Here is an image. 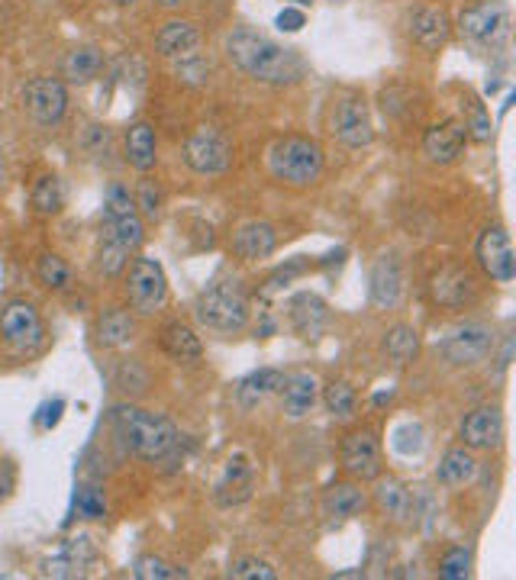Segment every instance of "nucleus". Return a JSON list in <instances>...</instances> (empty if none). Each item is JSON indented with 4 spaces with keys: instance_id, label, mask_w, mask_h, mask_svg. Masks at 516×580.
<instances>
[{
    "instance_id": "nucleus-1",
    "label": "nucleus",
    "mask_w": 516,
    "mask_h": 580,
    "mask_svg": "<svg viewBox=\"0 0 516 580\" xmlns=\"http://www.w3.org/2000/svg\"><path fill=\"white\" fill-rule=\"evenodd\" d=\"M226 55L242 75L262 84H294L304 78V58L294 49L278 46L275 39L252 26H239L226 39Z\"/></svg>"
},
{
    "instance_id": "nucleus-2",
    "label": "nucleus",
    "mask_w": 516,
    "mask_h": 580,
    "mask_svg": "<svg viewBox=\"0 0 516 580\" xmlns=\"http://www.w3.org/2000/svg\"><path fill=\"white\" fill-rule=\"evenodd\" d=\"M113 429H117L126 452H133L142 461H165L178 448V429L171 419L139 410V406H113Z\"/></svg>"
},
{
    "instance_id": "nucleus-3",
    "label": "nucleus",
    "mask_w": 516,
    "mask_h": 580,
    "mask_svg": "<svg viewBox=\"0 0 516 580\" xmlns=\"http://www.w3.org/2000/svg\"><path fill=\"white\" fill-rule=\"evenodd\" d=\"M194 316L204 329L220 332V336H233V332H242L249 323V297L236 278L213 281L210 287L200 290Z\"/></svg>"
},
{
    "instance_id": "nucleus-4",
    "label": "nucleus",
    "mask_w": 516,
    "mask_h": 580,
    "mask_svg": "<svg viewBox=\"0 0 516 580\" xmlns=\"http://www.w3.org/2000/svg\"><path fill=\"white\" fill-rule=\"evenodd\" d=\"M271 174L288 187H310L323 174V149L307 136H284L268 152Z\"/></svg>"
},
{
    "instance_id": "nucleus-5",
    "label": "nucleus",
    "mask_w": 516,
    "mask_h": 580,
    "mask_svg": "<svg viewBox=\"0 0 516 580\" xmlns=\"http://www.w3.org/2000/svg\"><path fill=\"white\" fill-rule=\"evenodd\" d=\"M458 29L462 36L478 42V46L497 49L510 33V10L504 0H478L458 13Z\"/></svg>"
},
{
    "instance_id": "nucleus-6",
    "label": "nucleus",
    "mask_w": 516,
    "mask_h": 580,
    "mask_svg": "<svg viewBox=\"0 0 516 580\" xmlns=\"http://www.w3.org/2000/svg\"><path fill=\"white\" fill-rule=\"evenodd\" d=\"M126 294H129V307H133L139 316L159 313L165 307V300H168L165 268L152 258H136L133 265H129Z\"/></svg>"
},
{
    "instance_id": "nucleus-7",
    "label": "nucleus",
    "mask_w": 516,
    "mask_h": 580,
    "mask_svg": "<svg viewBox=\"0 0 516 580\" xmlns=\"http://www.w3.org/2000/svg\"><path fill=\"white\" fill-rule=\"evenodd\" d=\"M104 236L123 245L126 252H136L142 239H146V226L139 220L136 200L129 197L126 187L113 184L107 194V223H104Z\"/></svg>"
},
{
    "instance_id": "nucleus-8",
    "label": "nucleus",
    "mask_w": 516,
    "mask_h": 580,
    "mask_svg": "<svg viewBox=\"0 0 516 580\" xmlns=\"http://www.w3.org/2000/svg\"><path fill=\"white\" fill-rule=\"evenodd\" d=\"M46 336V326H42V316L33 303L13 300L0 313V339L17 352H33V348Z\"/></svg>"
},
{
    "instance_id": "nucleus-9",
    "label": "nucleus",
    "mask_w": 516,
    "mask_h": 580,
    "mask_svg": "<svg viewBox=\"0 0 516 580\" xmlns=\"http://www.w3.org/2000/svg\"><path fill=\"white\" fill-rule=\"evenodd\" d=\"M184 162L197 174H223L229 162H233V149H229L223 133H217L210 126H200L184 142Z\"/></svg>"
},
{
    "instance_id": "nucleus-10",
    "label": "nucleus",
    "mask_w": 516,
    "mask_h": 580,
    "mask_svg": "<svg viewBox=\"0 0 516 580\" xmlns=\"http://www.w3.org/2000/svg\"><path fill=\"white\" fill-rule=\"evenodd\" d=\"M329 126H333V136L349 145V149H365L375 139V129H371V113L365 97L349 94L342 97L339 104L333 107V116H329Z\"/></svg>"
},
{
    "instance_id": "nucleus-11",
    "label": "nucleus",
    "mask_w": 516,
    "mask_h": 580,
    "mask_svg": "<svg viewBox=\"0 0 516 580\" xmlns=\"http://www.w3.org/2000/svg\"><path fill=\"white\" fill-rule=\"evenodd\" d=\"M478 265L484 268V274L497 284L513 281L516 274V258H513V245H510V232L504 226H491L481 232L478 239Z\"/></svg>"
},
{
    "instance_id": "nucleus-12",
    "label": "nucleus",
    "mask_w": 516,
    "mask_h": 580,
    "mask_svg": "<svg viewBox=\"0 0 516 580\" xmlns=\"http://www.w3.org/2000/svg\"><path fill=\"white\" fill-rule=\"evenodd\" d=\"M342 468H346L358 481H375L381 477V445L368 429L349 432L339 445Z\"/></svg>"
},
{
    "instance_id": "nucleus-13",
    "label": "nucleus",
    "mask_w": 516,
    "mask_h": 580,
    "mask_svg": "<svg viewBox=\"0 0 516 580\" xmlns=\"http://www.w3.org/2000/svg\"><path fill=\"white\" fill-rule=\"evenodd\" d=\"M23 104L39 126H52L68 110V91L59 78H33L23 91Z\"/></svg>"
},
{
    "instance_id": "nucleus-14",
    "label": "nucleus",
    "mask_w": 516,
    "mask_h": 580,
    "mask_svg": "<svg viewBox=\"0 0 516 580\" xmlns=\"http://www.w3.org/2000/svg\"><path fill=\"white\" fill-rule=\"evenodd\" d=\"M442 352L452 365H478L494 352V332L484 323H465L442 342Z\"/></svg>"
},
{
    "instance_id": "nucleus-15",
    "label": "nucleus",
    "mask_w": 516,
    "mask_h": 580,
    "mask_svg": "<svg viewBox=\"0 0 516 580\" xmlns=\"http://www.w3.org/2000/svg\"><path fill=\"white\" fill-rule=\"evenodd\" d=\"M252 484H255V471H252L249 458L233 455L226 461L220 481L213 484V500H217V506H223V510H229V506H239V503H246L252 497Z\"/></svg>"
},
{
    "instance_id": "nucleus-16",
    "label": "nucleus",
    "mask_w": 516,
    "mask_h": 580,
    "mask_svg": "<svg viewBox=\"0 0 516 580\" xmlns=\"http://www.w3.org/2000/svg\"><path fill=\"white\" fill-rule=\"evenodd\" d=\"M97 561V548L88 535H75V539L62 542V548L52 558L42 561V574L46 577H81Z\"/></svg>"
},
{
    "instance_id": "nucleus-17",
    "label": "nucleus",
    "mask_w": 516,
    "mask_h": 580,
    "mask_svg": "<svg viewBox=\"0 0 516 580\" xmlns=\"http://www.w3.org/2000/svg\"><path fill=\"white\" fill-rule=\"evenodd\" d=\"M465 139H468V129L462 120H442L436 126L426 129L423 136V152L429 155V162L436 165H449L455 162L458 155L465 149Z\"/></svg>"
},
{
    "instance_id": "nucleus-18",
    "label": "nucleus",
    "mask_w": 516,
    "mask_h": 580,
    "mask_svg": "<svg viewBox=\"0 0 516 580\" xmlns=\"http://www.w3.org/2000/svg\"><path fill=\"white\" fill-rule=\"evenodd\" d=\"M404 297V271L394 255H381L371 268V303L378 310H394Z\"/></svg>"
},
{
    "instance_id": "nucleus-19",
    "label": "nucleus",
    "mask_w": 516,
    "mask_h": 580,
    "mask_svg": "<svg viewBox=\"0 0 516 580\" xmlns=\"http://www.w3.org/2000/svg\"><path fill=\"white\" fill-rule=\"evenodd\" d=\"M410 36L426 52H439L452 36L449 13L442 7H417L413 10V17H410Z\"/></svg>"
},
{
    "instance_id": "nucleus-20",
    "label": "nucleus",
    "mask_w": 516,
    "mask_h": 580,
    "mask_svg": "<svg viewBox=\"0 0 516 580\" xmlns=\"http://www.w3.org/2000/svg\"><path fill=\"white\" fill-rule=\"evenodd\" d=\"M429 294H433V300L439 303V307H449V310H458L465 307L468 300H475L478 287H475V278L465 271V268H442L433 284H429Z\"/></svg>"
},
{
    "instance_id": "nucleus-21",
    "label": "nucleus",
    "mask_w": 516,
    "mask_h": 580,
    "mask_svg": "<svg viewBox=\"0 0 516 580\" xmlns=\"http://www.w3.org/2000/svg\"><path fill=\"white\" fill-rule=\"evenodd\" d=\"M462 439L468 448H497L504 439V416L497 406H478L462 419Z\"/></svg>"
},
{
    "instance_id": "nucleus-22",
    "label": "nucleus",
    "mask_w": 516,
    "mask_h": 580,
    "mask_svg": "<svg viewBox=\"0 0 516 580\" xmlns=\"http://www.w3.org/2000/svg\"><path fill=\"white\" fill-rule=\"evenodd\" d=\"M275 245H278V232H275V226H271V223H262V220L239 226V229H236V236H233V252H236L239 258H246V261L268 258L271 252H275Z\"/></svg>"
},
{
    "instance_id": "nucleus-23",
    "label": "nucleus",
    "mask_w": 516,
    "mask_h": 580,
    "mask_svg": "<svg viewBox=\"0 0 516 580\" xmlns=\"http://www.w3.org/2000/svg\"><path fill=\"white\" fill-rule=\"evenodd\" d=\"M317 377L300 371V374H291L284 377V387H281V410L288 413L291 419H304L313 403H317Z\"/></svg>"
},
{
    "instance_id": "nucleus-24",
    "label": "nucleus",
    "mask_w": 516,
    "mask_h": 580,
    "mask_svg": "<svg viewBox=\"0 0 516 580\" xmlns=\"http://www.w3.org/2000/svg\"><path fill=\"white\" fill-rule=\"evenodd\" d=\"M291 326L297 329V336L317 339L326 326V303L317 294H310V290L291 297Z\"/></svg>"
},
{
    "instance_id": "nucleus-25",
    "label": "nucleus",
    "mask_w": 516,
    "mask_h": 580,
    "mask_svg": "<svg viewBox=\"0 0 516 580\" xmlns=\"http://www.w3.org/2000/svg\"><path fill=\"white\" fill-rule=\"evenodd\" d=\"M126 158L129 165H133L136 171H152L155 162H159V142H155V129L149 123H136L129 126L126 133Z\"/></svg>"
},
{
    "instance_id": "nucleus-26",
    "label": "nucleus",
    "mask_w": 516,
    "mask_h": 580,
    "mask_svg": "<svg viewBox=\"0 0 516 580\" xmlns=\"http://www.w3.org/2000/svg\"><path fill=\"white\" fill-rule=\"evenodd\" d=\"M197 42H200V33L194 23L171 20L159 29V36H155V49L165 58H181V55H191L197 49Z\"/></svg>"
},
{
    "instance_id": "nucleus-27",
    "label": "nucleus",
    "mask_w": 516,
    "mask_h": 580,
    "mask_svg": "<svg viewBox=\"0 0 516 580\" xmlns=\"http://www.w3.org/2000/svg\"><path fill=\"white\" fill-rule=\"evenodd\" d=\"M281 387H284V371H278V368H258L249 377H242L236 397H239L242 406H246V410H255L258 403H262L265 397H271Z\"/></svg>"
},
{
    "instance_id": "nucleus-28",
    "label": "nucleus",
    "mask_w": 516,
    "mask_h": 580,
    "mask_svg": "<svg viewBox=\"0 0 516 580\" xmlns=\"http://www.w3.org/2000/svg\"><path fill=\"white\" fill-rule=\"evenodd\" d=\"M475 474H478V461L468 448H449L436 464V481L446 487H465L475 481Z\"/></svg>"
},
{
    "instance_id": "nucleus-29",
    "label": "nucleus",
    "mask_w": 516,
    "mask_h": 580,
    "mask_svg": "<svg viewBox=\"0 0 516 580\" xmlns=\"http://www.w3.org/2000/svg\"><path fill=\"white\" fill-rule=\"evenodd\" d=\"M375 500L381 506L384 516H391L397 522H404L413 513V497L410 490L397 481V477H381L378 487H375Z\"/></svg>"
},
{
    "instance_id": "nucleus-30",
    "label": "nucleus",
    "mask_w": 516,
    "mask_h": 580,
    "mask_svg": "<svg viewBox=\"0 0 516 580\" xmlns=\"http://www.w3.org/2000/svg\"><path fill=\"white\" fill-rule=\"evenodd\" d=\"M162 348L178 361H197L204 355V345H200L197 332L188 323H168L162 329Z\"/></svg>"
},
{
    "instance_id": "nucleus-31",
    "label": "nucleus",
    "mask_w": 516,
    "mask_h": 580,
    "mask_svg": "<svg viewBox=\"0 0 516 580\" xmlns=\"http://www.w3.org/2000/svg\"><path fill=\"white\" fill-rule=\"evenodd\" d=\"M365 510V490L355 484H336L326 493V516L336 522H346Z\"/></svg>"
},
{
    "instance_id": "nucleus-32",
    "label": "nucleus",
    "mask_w": 516,
    "mask_h": 580,
    "mask_svg": "<svg viewBox=\"0 0 516 580\" xmlns=\"http://www.w3.org/2000/svg\"><path fill=\"white\" fill-rule=\"evenodd\" d=\"M420 352V332L407 326V323H397L394 329H387L384 336V355L394 361V365H410L413 358Z\"/></svg>"
},
{
    "instance_id": "nucleus-33",
    "label": "nucleus",
    "mask_w": 516,
    "mask_h": 580,
    "mask_svg": "<svg viewBox=\"0 0 516 580\" xmlns=\"http://www.w3.org/2000/svg\"><path fill=\"white\" fill-rule=\"evenodd\" d=\"M133 329H136V323H133V316H129L126 310H104V316L97 319V339H100V345H107V348H120V345H126L129 339H133Z\"/></svg>"
},
{
    "instance_id": "nucleus-34",
    "label": "nucleus",
    "mask_w": 516,
    "mask_h": 580,
    "mask_svg": "<svg viewBox=\"0 0 516 580\" xmlns=\"http://www.w3.org/2000/svg\"><path fill=\"white\" fill-rule=\"evenodd\" d=\"M100 65H104V58H100L97 49H91V46L75 49L65 58V78L75 81V84H88L91 78H97Z\"/></svg>"
},
{
    "instance_id": "nucleus-35",
    "label": "nucleus",
    "mask_w": 516,
    "mask_h": 580,
    "mask_svg": "<svg viewBox=\"0 0 516 580\" xmlns=\"http://www.w3.org/2000/svg\"><path fill=\"white\" fill-rule=\"evenodd\" d=\"M65 203V194H62V184L59 178H52V174H42L33 187V210L42 213V216H52L59 213Z\"/></svg>"
},
{
    "instance_id": "nucleus-36",
    "label": "nucleus",
    "mask_w": 516,
    "mask_h": 580,
    "mask_svg": "<svg viewBox=\"0 0 516 580\" xmlns=\"http://www.w3.org/2000/svg\"><path fill=\"white\" fill-rule=\"evenodd\" d=\"M36 278L49 290H68L71 287V268L59 255L46 252V255H39V261H36Z\"/></svg>"
},
{
    "instance_id": "nucleus-37",
    "label": "nucleus",
    "mask_w": 516,
    "mask_h": 580,
    "mask_svg": "<svg viewBox=\"0 0 516 580\" xmlns=\"http://www.w3.org/2000/svg\"><path fill=\"white\" fill-rule=\"evenodd\" d=\"M323 403H326V410L333 413V416H352L358 397H355V390L346 381H333V384L326 387Z\"/></svg>"
},
{
    "instance_id": "nucleus-38",
    "label": "nucleus",
    "mask_w": 516,
    "mask_h": 580,
    "mask_svg": "<svg viewBox=\"0 0 516 580\" xmlns=\"http://www.w3.org/2000/svg\"><path fill=\"white\" fill-rule=\"evenodd\" d=\"M136 577L139 580H178V577L184 580L188 571H181V568H175V564H168L155 555H146V558L136 561Z\"/></svg>"
},
{
    "instance_id": "nucleus-39",
    "label": "nucleus",
    "mask_w": 516,
    "mask_h": 580,
    "mask_svg": "<svg viewBox=\"0 0 516 580\" xmlns=\"http://www.w3.org/2000/svg\"><path fill=\"white\" fill-rule=\"evenodd\" d=\"M75 513L81 519H104L107 516L104 490H97V487H78V493H75Z\"/></svg>"
},
{
    "instance_id": "nucleus-40",
    "label": "nucleus",
    "mask_w": 516,
    "mask_h": 580,
    "mask_svg": "<svg viewBox=\"0 0 516 580\" xmlns=\"http://www.w3.org/2000/svg\"><path fill=\"white\" fill-rule=\"evenodd\" d=\"M468 574H471V551L468 548H449L439 561V577L465 580Z\"/></svg>"
},
{
    "instance_id": "nucleus-41",
    "label": "nucleus",
    "mask_w": 516,
    "mask_h": 580,
    "mask_svg": "<svg viewBox=\"0 0 516 580\" xmlns=\"http://www.w3.org/2000/svg\"><path fill=\"white\" fill-rule=\"evenodd\" d=\"M229 577H236V580H275L278 571L262 558H239V561L229 564Z\"/></svg>"
},
{
    "instance_id": "nucleus-42",
    "label": "nucleus",
    "mask_w": 516,
    "mask_h": 580,
    "mask_svg": "<svg viewBox=\"0 0 516 580\" xmlns=\"http://www.w3.org/2000/svg\"><path fill=\"white\" fill-rule=\"evenodd\" d=\"M175 75H178V81H184V84H204L207 78H210V62H204L200 55H181V62L175 65Z\"/></svg>"
},
{
    "instance_id": "nucleus-43",
    "label": "nucleus",
    "mask_w": 516,
    "mask_h": 580,
    "mask_svg": "<svg viewBox=\"0 0 516 580\" xmlns=\"http://www.w3.org/2000/svg\"><path fill=\"white\" fill-rule=\"evenodd\" d=\"M465 129H468V136L478 139V142L491 139V120H487L484 107L478 104L475 97H468V120H465Z\"/></svg>"
},
{
    "instance_id": "nucleus-44",
    "label": "nucleus",
    "mask_w": 516,
    "mask_h": 580,
    "mask_svg": "<svg viewBox=\"0 0 516 580\" xmlns=\"http://www.w3.org/2000/svg\"><path fill=\"white\" fill-rule=\"evenodd\" d=\"M136 207H142V213H146V216H159V210H162V194H159V187H155L152 181H142Z\"/></svg>"
},
{
    "instance_id": "nucleus-45",
    "label": "nucleus",
    "mask_w": 516,
    "mask_h": 580,
    "mask_svg": "<svg viewBox=\"0 0 516 580\" xmlns=\"http://www.w3.org/2000/svg\"><path fill=\"white\" fill-rule=\"evenodd\" d=\"M304 23H307L304 10H297V7H284L275 17V26L281 29V33H297V29L304 26Z\"/></svg>"
},
{
    "instance_id": "nucleus-46",
    "label": "nucleus",
    "mask_w": 516,
    "mask_h": 580,
    "mask_svg": "<svg viewBox=\"0 0 516 580\" xmlns=\"http://www.w3.org/2000/svg\"><path fill=\"white\" fill-rule=\"evenodd\" d=\"M62 413H65V400H59V397H55L52 403H46V406H42L36 419H39V426H42V429H55V426L62 423Z\"/></svg>"
},
{
    "instance_id": "nucleus-47",
    "label": "nucleus",
    "mask_w": 516,
    "mask_h": 580,
    "mask_svg": "<svg viewBox=\"0 0 516 580\" xmlns=\"http://www.w3.org/2000/svg\"><path fill=\"white\" fill-rule=\"evenodd\" d=\"M307 265H304V261H291V265L288 268H278L275 274H271V278H268V290H278L281 284H288V281H294L297 278V274L300 271H304Z\"/></svg>"
},
{
    "instance_id": "nucleus-48",
    "label": "nucleus",
    "mask_w": 516,
    "mask_h": 580,
    "mask_svg": "<svg viewBox=\"0 0 516 580\" xmlns=\"http://www.w3.org/2000/svg\"><path fill=\"white\" fill-rule=\"evenodd\" d=\"M13 487H17V474H13V468L7 461H0V503L10 497Z\"/></svg>"
},
{
    "instance_id": "nucleus-49",
    "label": "nucleus",
    "mask_w": 516,
    "mask_h": 580,
    "mask_svg": "<svg viewBox=\"0 0 516 580\" xmlns=\"http://www.w3.org/2000/svg\"><path fill=\"white\" fill-rule=\"evenodd\" d=\"M384 403H391V394H378L375 397V406H384Z\"/></svg>"
},
{
    "instance_id": "nucleus-50",
    "label": "nucleus",
    "mask_w": 516,
    "mask_h": 580,
    "mask_svg": "<svg viewBox=\"0 0 516 580\" xmlns=\"http://www.w3.org/2000/svg\"><path fill=\"white\" fill-rule=\"evenodd\" d=\"M159 4H162V7H178L181 0H159Z\"/></svg>"
},
{
    "instance_id": "nucleus-51",
    "label": "nucleus",
    "mask_w": 516,
    "mask_h": 580,
    "mask_svg": "<svg viewBox=\"0 0 516 580\" xmlns=\"http://www.w3.org/2000/svg\"><path fill=\"white\" fill-rule=\"evenodd\" d=\"M113 4H120V7H129V4H136V0H113Z\"/></svg>"
},
{
    "instance_id": "nucleus-52",
    "label": "nucleus",
    "mask_w": 516,
    "mask_h": 580,
    "mask_svg": "<svg viewBox=\"0 0 516 580\" xmlns=\"http://www.w3.org/2000/svg\"><path fill=\"white\" fill-rule=\"evenodd\" d=\"M297 4H313V0H297Z\"/></svg>"
},
{
    "instance_id": "nucleus-53",
    "label": "nucleus",
    "mask_w": 516,
    "mask_h": 580,
    "mask_svg": "<svg viewBox=\"0 0 516 580\" xmlns=\"http://www.w3.org/2000/svg\"><path fill=\"white\" fill-rule=\"evenodd\" d=\"M336 4H342V0H336Z\"/></svg>"
}]
</instances>
